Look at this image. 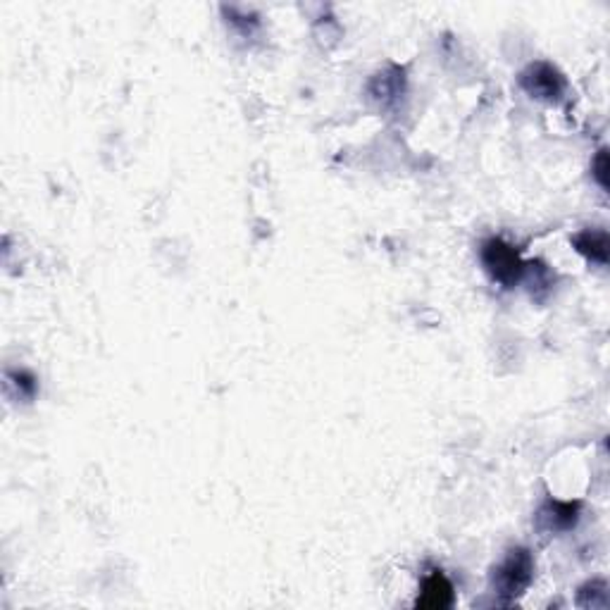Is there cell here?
<instances>
[{
  "mask_svg": "<svg viewBox=\"0 0 610 610\" xmlns=\"http://www.w3.org/2000/svg\"><path fill=\"white\" fill-rule=\"evenodd\" d=\"M534 582V556L529 548L515 547L491 570V591L503 605H513Z\"/></svg>",
  "mask_w": 610,
  "mask_h": 610,
  "instance_id": "cell-1",
  "label": "cell"
},
{
  "mask_svg": "<svg viewBox=\"0 0 610 610\" xmlns=\"http://www.w3.org/2000/svg\"><path fill=\"white\" fill-rule=\"evenodd\" d=\"M479 260L491 282L503 289H515L527 275V263H522L520 251L503 238H487L479 248Z\"/></svg>",
  "mask_w": 610,
  "mask_h": 610,
  "instance_id": "cell-2",
  "label": "cell"
},
{
  "mask_svg": "<svg viewBox=\"0 0 610 610\" xmlns=\"http://www.w3.org/2000/svg\"><path fill=\"white\" fill-rule=\"evenodd\" d=\"M520 86L527 96L537 98V101L560 103V98L566 96L567 82L556 64L547 63V60H537L520 72Z\"/></svg>",
  "mask_w": 610,
  "mask_h": 610,
  "instance_id": "cell-3",
  "label": "cell"
},
{
  "mask_svg": "<svg viewBox=\"0 0 610 610\" xmlns=\"http://www.w3.org/2000/svg\"><path fill=\"white\" fill-rule=\"evenodd\" d=\"M579 515H582V503L579 501H556V499H548L537 510V527L547 534L570 532L572 527H577Z\"/></svg>",
  "mask_w": 610,
  "mask_h": 610,
  "instance_id": "cell-4",
  "label": "cell"
},
{
  "mask_svg": "<svg viewBox=\"0 0 610 610\" xmlns=\"http://www.w3.org/2000/svg\"><path fill=\"white\" fill-rule=\"evenodd\" d=\"M418 608H430V610H443L453 605V585L449 582V577L443 575L441 570H431L422 582V589H420V596L415 601Z\"/></svg>",
  "mask_w": 610,
  "mask_h": 610,
  "instance_id": "cell-5",
  "label": "cell"
},
{
  "mask_svg": "<svg viewBox=\"0 0 610 610\" xmlns=\"http://www.w3.org/2000/svg\"><path fill=\"white\" fill-rule=\"evenodd\" d=\"M575 251L585 256L589 263H608V232L605 229H582L570 238Z\"/></svg>",
  "mask_w": 610,
  "mask_h": 610,
  "instance_id": "cell-6",
  "label": "cell"
},
{
  "mask_svg": "<svg viewBox=\"0 0 610 610\" xmlns=\"http://www.w3.org/2000/svg\"><path fill=\"white\" fill-rule=\"evenodd\" d=\"M405 91V77L401 67H389V70L374 74L370 82V93L382 103H389L393 98L403 96Z\"/></svg>",
  "mask_w": 610,
  "mask_h": 610,
  "instance_id": "cell-7",
  "label": "cell"
},
{
  "mask_svg": "<svg viewBox=\"0 0 610 610\" xmlns=\"http://www.w3.org/2000/svg\"><path fill=\"white\" fill-rule=\"evenodd\" d=\"M579 608H605L608 605V585L604 579H594L586 582L577 594Z\"/></svg>",
  "mask_w": 610,
  "mask_h": 610,
  "instance_id": "cell-8",
  "label": "cell"
},
{
  "mask_svg": "<svg viewBox=\"0 0 610 610\" xmlns=\"http://www.w3.org/2000/svg\"><path fill=\"white\" fill-rule=\"evenodd\" d=\"M591 177L596 179V184L601 189H608V148H601L591 162Z\"/></svg>",
  "mask_w": 610,
  "mask_h": 610,
  "instance_id": "cell-9",
  "label": "cell"
},
{
  "mask_svg": "<svg viewBox=\"0 0 610 610\" xmlns=\"http://www.w3.org/2000/svg\"><path fill=\"white\" fill-rule=\"evenodd\" d=\"M7 382L20 389L22 399H34V393H36V379L29 373H24V370H20V373H7Z\"/></svg>",
  "mask_w": 610,
  "mask_h": 610,
  "instance_id": "cell-10",
  "label": "cell"
},
{
  "mask_svg": "<svg viewBox=\"0 0 610 610\" xmlns=\"http://www.w3.org/2000/svg\"><path fill=\"white\" fill-rule=\"evenodd\" d=\"M225 15H229V22H232L234 26H238V29H241V34H251L253 29L257 26L256 15H248V17H246V15H241V17H238L234 7H225Z\"/></svg>",
  "mask_w": 610,
  "mask_h": 610,
  "instance_id": "cell-11",
  "label": "cell"
}]
</instances>
